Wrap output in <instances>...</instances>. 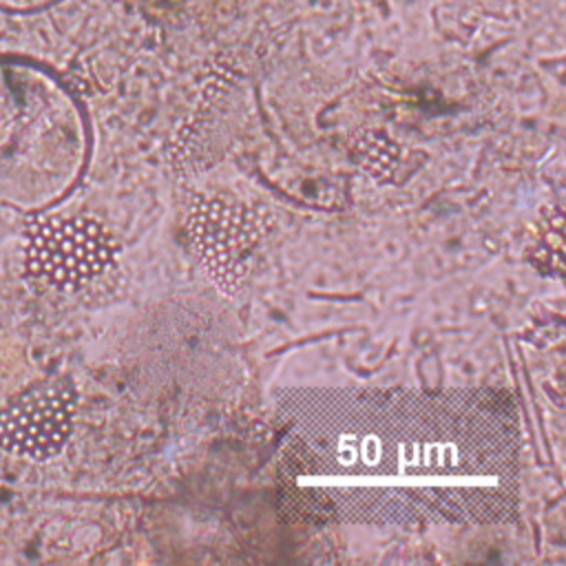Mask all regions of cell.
Segmentation results:
<instances>
[{"label": "cell", "mask_w": 566, "mask_h": 566, "mask_svg": "<svg viewBox=\"0 0 566 566\" xmlns=\"http://www.w3.org/2000/svg\"><path fill=\"white\" fill-rule=\"evenodd\" d=\"M281 467L321 517L495 520L515 500V429L464 396H321L296 409Z\"/></svg>", "instance_id": "obj_1"}, {"label": "cell", "mask_w": 566, "mask_h": 566, "mask_svg": "<svg viewBox=\"0 0 566 566\" xmlns=\"http://www.w3.org/2000/svg\"><path fill=\"white\" fill-rule=\"evenodd\" d=\"M104 230L91 221L66 219L38 226L27 243V263L33 274L53 285H77L99 274L111 261Z\"/></svg>", "instance_id": "obj_2"}, {"label": "cell", "mask_w": 566, "mask_h": 566, "mask_svg": "<svg viewBox=\"0 0 566 566\" xmlns=\"http://www.w3.org/2000/svg\"><path fill=\"white\" fill-rule=\"evenodd\" d=\"M71 424V396L60 382H40L0 411V447L31 458L57 451Z\"/></svg>", "instance_id": "obj_3"}]
</instances>
